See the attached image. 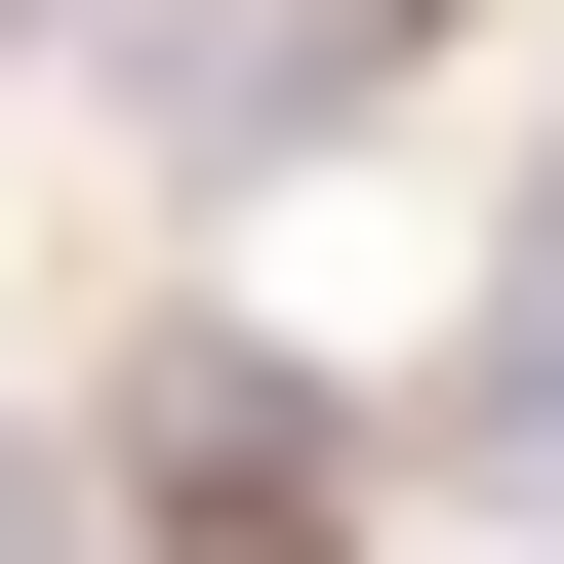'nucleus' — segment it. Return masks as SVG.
Returning <instances> with one entry per match:
<instances>
[{
    "label": "nucleus",
    "mask_w": 564,
    "mask_h": 564,
    "mask_svg": "<svg viewBox=\"0 0 564 564\" xmlns=\"http://www.w3.org/2000/svg\"><path fill=\"white\" fill-rule=\"evenodd\" d=\"M0 564H82V484H41V444H0Z\"/></svg>",
    "instance_id": "obj_1"
}]
</instances>
